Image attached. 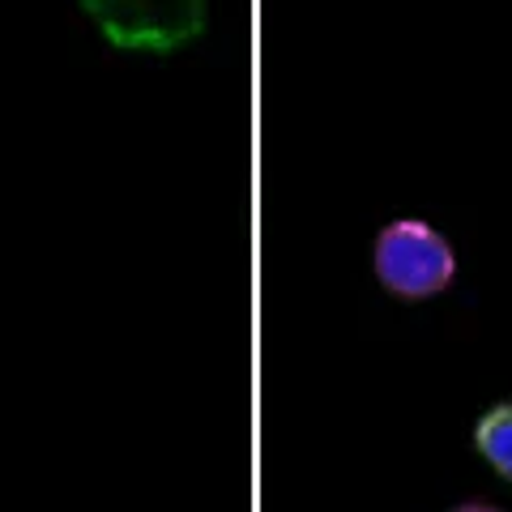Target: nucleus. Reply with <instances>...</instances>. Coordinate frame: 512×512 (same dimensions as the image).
Instances as JSON below:
<instances>
[{"instance_id": "obj_3", "label": "nucleus", "mask_w": 512, "mask_h": 512, "mask_svg": "<svg viewBox=\"0 0 512 512\" xmlns=\"http://www.w3.org/2000/svg\"><path fill=\"white\" fill-rule=\"evenodd\" d=\"M478 453H483L504 478H512V406H495L478 423Z\"/></svg>"}, {"instance_id": "obj_4", "label": "nucleus", "mask_w": 512, "mask_h": 512, "mask_svg": "<svg viewBox=\"0 0 512 512\" xmlns=\"http://www.w3.org/2000/svg\"><path fill=\"white\" fill-rule=\"evenodd\" d=\"M461 512H495V508H461Z\"/></svg>"}, {"instance_id": "obj_1", "label": "nucleus", "mask_w": 512, "mask_h": 512, "mask_svg": "<svg viewBox=\"0 0 512 512\" xmlns=\"http://www.w3.org/2000/svg\"><path fill=\"white\" fill-rule=\"evenodd\" d=\"M86 13L128 52H175L205 26V5L197 0H90Z\"/></svg>"}, {"instance_id": "obj_2", "label": "nucleus", "mask_w": 512, "mask_h": 512, "mask_svg": "<svg viewBox=\"0 0 512 512\" xmlns=\"http://www.w3.org/2000/svg\"><path fill=\"white\" fill-rule=\"evenodd\" d=\"M376 274L393 295H406V299L440 295L448 278H453V248L427 222H414V218L393 222L376 239Z\"/></svg>"}]
</instances>
